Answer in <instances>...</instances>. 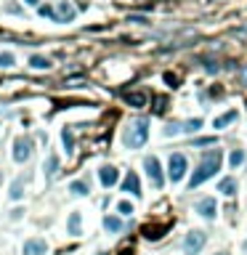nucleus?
Returning a JSON list of instances; mask_svg holds the SVG:
<instances>
[{
  "label": "nucleus",
  "instance_id": "obj_5",
  "mask_svg": "<svg viewBox=\"0 0 247 255\" xmlns=\"http://www.w3.org/2000/svg\"><path fill=\"white\" fill-rule=\"evenodd\" d=\"M144 168H146V175L152 178L154 186H157V189L165 186V175H162V165H160L157 157H152V154H149V157L144 160Z\"/></svg>",
  "mask_w": 247,
  "mask_h": 255
},
{
  "label": "nucleus",
  "instance_id": "obj_32",
  "mask_svg": "<svg viewBox=\"0 0 247 255\" xmlns=\"http://www.w3.org/2000/svg\"><path fill=\"white\" fill-rule=\"evenodd\" d=\"M96 255H109V253H96Z\"/></svg>",
  "mask_w": 247,
  "mask_h": 255
},
{
  "label": "nucleus",
  "instance_id": "obj_25",
  "mask_svg": "<svg viewBox=\"0 0 247 255\" xmlns=\"http://www.w3.org/2000/svg\"><path fill=\"white\" fill-rule=\"evenodd\" d=\"M56 170H59V157H56V154H51V157L45 160V173H48V175H53Z\"/></svg>",
  "mask_w": 247,
  "mask_h": 255
},
{
  "label": "nucleus",
  "instance_id": "obj_6",
  "mask_svg": "<svg viewBox=\"0 0 247 255\" xmlns=\"http://www.w3.org/2000/svg\"><path fill=\"white\" fill-rule=\"evenodd\" d=\"M186 170H189V160H186V154H181V152L170 154V181H181Z\"/></svg>",
  "mask_w": 247,
  "mask_h": 255
},
{
  "label": "nucleus",
  "instance_id": "obj_24",
  "mask_svg": "<svg viewBox=\"0 0 247 255\" xmlns=\"http://www.w3.org/2000/svg\"><path fill=\"white\" fill-rule=\"evenodd\" d=\"M69 189H72V194H80V197L88 194V183L85 181H72V186H69Z\"/></svg>",
  "mask_w": 247,
  "mask_h": 255
},
{
  "label": "nucleus",
  "instance_id": "obj_1",
  "mask_svg": "<svg viewBox=\"0 0 247 255\" xmlns=\"http://www.w3.org/2000/svg\"><path fill=\"white\" fill-rule=\"evenodd\" d=\"M221 160H223L221 149H210V152H207L205 157H202V162H199V168L194 170V175H191L189 186L197 189V186H202L207 178H213V175L221 170Z\"/></svg>",
  "mask_w": 247,
  "mask_h": 255
},
{
  "label": "nucleus",
  "instance_id": "obj_2",
  "mask_svg": "<svg viewBox=\"0 0 247 255\" xmlns=\"http://www.w3.org/2000/svg\"><path fill=\"white\" fill-rule=\"evenodd\" d=\"M146 138H149V120H136L133 125L125 130L122 144H125L128 149H141L146 144Z\"/></svg>",
  "mask_w": 247,
  "mask_h": 255
},
{
  "label": "nucleus",
  "instance_id": "obj_33",
  "mask_svg": "<svg viewBox=\"0 0 247 255\" xmlns=\"http://www.w3.org/2000/svg\"><path fill=\"white\" fill-rule=\"evenodd\" d=\"M0 183H3V173H0Z\"/></svg>",
  "mask_w": 247,
  "mask_h": 255
},
{
  "label": "nucleus",
  "instance_id": "obj_3",
  "mask_svg": "<svg viewBox=\"0 0 247 255\" xmlns=\"http://www.w3.org/2000/svg\"><path fill=\"white\" fill-rule=\"evenodd\" d=\"M207 242V237H205V231H199V229H191L186 237H183V255H199L202 253V247Z\"/></svg>",
  "mask_w": 247,
  "mask_h": 255
},
{
  "label": "nucleus",
  "instance_id": "obj_30",
  "mask_svg": "<svg viewBox=\"0 0 247 255\" xmlns=\"http://www.w3.org/2000/svg\"><path fill=\"white\" fill-rule=\"evenodd\" d=\"M27 5H40V0H24Z\"/></svg>",
  "mask_w": 247,
  "mask_h": 255
},
{
  "label": "nucleus",
  "instance_id": "obj_26",
  "mask_svg": "<svg viewBox=\"0 0 247 255\" xmlns=\"http://www.w3.org/2000/svg\"><path fill=\"white\" fill-rule=\"evenodd\" d=\"M117 213H120V215H130V213H133V205L122 199V202H117Z\"/></svg>",
  "mask_w": 247,
  "mask_h": 255
},
{
  "label": "nucleus",
  "instance_id": "obj_34",
  "mask_svg": "<svg viewBox=\"0 0 247 255\" xmlns=\"http://www.w3.org/2000/svg\"><path fill=\"white\" fill-rule=\"evenodd\" d=\"M245 250H247V242H245Z\"/></svg>",
  "mask_w": 247,
  "mask_h": 255
},
{
  "label": "nucleus",
  "instance_id": "obj_12",
  "mask_svg": "<svg viewBox=\"0 0 247 255\" xmlns=\"http://www.w3.org/2000/svg\"><path fill=\"white\" fill-rule=\"evenodd\" d=\"M197 213L202 215V218L213 221V218H215V199H213V197H205V199H199V202H197Z\"/></svg>",
  "mask_w": 247,
  "mask_h": 255
},
{
  "label": "nucleus",
  "instance_id": "obj_27",
  "mask_svg": "<svg viewBox=\"0 0 247 255\" xmlns=\"http://www.w3.org/2000/svg\"><path fill=\"white\" fill-rule=\"evenodd\" d=\"M205 64H207V72H213V75H215V72H218V64H215V61H213V59H207V61H205Z\"/></svg>",
  "mask_w": 247,
  "mask_h": 255
},
{
  "label": "nucleus",
  "instance_id": "obj_20",
  "mask_svg": "<svg viewBox=\"0 0 247 255\" xmlns=\"http://www.w3.org/2000/svg\"><path fill=\"white\" fill-rule=\"evenodd\" d=\"M29 67H32V69H43V72H45V69H51V61L45 56H32V59H29Z\"/></svg>",
  "mask_w": 247,
  "mask_h": 255
},
{
  "label": "nucleus",
  "instance_id": "obj_23",
  "mask_svg": "<svg viewBox=\"0 0 247 255\" xmlns=\"http://www.w3.org/2000/svg\"><path fill=\"white\" fill-rule=\"evenodd\" d=\"M13 64H16V56H13V53H8V51H0V67L8 69V67H13Z\"/></svg>",
  "mask_w": 247,
  "mask_h": 255
},
{
  "label": "nucleus",
  "instance_id": "obj_29",
  "mask_svg": "<svg viewBox=\"0 0 247 255\" xmlns=\"http://www.w3.org/2000/svg\"><path fill=\"white\" fill-rule=\"evenodd\" d=\"M128 21H130V24H144V16H128Z\"/></svg>",
  "mask_w": 247,
  "mask_h": 255
},
{
  "label": "nucleus",
  "instance_id": "obj_22",
  "mask_svg": "<svg viewBox=\"0 0 247 255\" xmlns=\"http://www.w3.org/2000/svg\"><path fill=\"white\" fill-rule=\"evenodd\" d=\"M181 128H183V133H197L199 128H202V120H186V122H181Z\"/></svg>",
  "mask_w": 247,
  "mask_h": 255
},
{
  "label": "nucleus",
  "instance_id": "obj_17",
  "mask_svg": "<svg viewBox=\"0 0 247 255\" xmlns=\"http://www.w3.org/2000/svg\"><path fill=\"white\" fill-rule=\"evenodd\" d=\"M218 191H221V194H226V197H234L237 194V181L234 178H223L218 183Z\"/></svg>",
  "mask_w": 247,
  "mask_h": 255
},
{
  "label": "nucleus",
  "instance_id": "obj_10",
  "mask_svg": "<svg viewBox=\"0 0 247 255\" xmlns=\"http://www.w3.org/2000/svg\"><path fill=\"white\" fill-rule=\"evenodd\" d=\"M120 191H128V194H133V197H141V183H138V175L133 173V170H128V175H125V181H122Z\"/></svg>",
  "mask_w": 247,
  "mask_h": 255
},
{
  "label": "nucleus",
  "instance_id": "obj_8",
  "mask_svg": "<svg viewBox=\"0 0 247 255\" xmlns=\"http://www.w3.org/2000/svg\"><path fill=\"white\" fill-rule=\"evenodd\" d=\"M48 253V242L43 237H32L24 242V255H45Z\"/></svg>",
  "mask_w": 247,
  "mask_h": 255
},
{
  "label": "nucleus",
  "instance_id": "obj_7",
  "mask_svg": "<svg viewBox=\"0 0 247 255\" xmlns=\"http://www.w3.org/2000/svg\"><path fill=\"white\" fill-rule=\"evenodd\" d=\"M75 16H77V8L69 0H61L56 8H53V21H61V24H64V21H72Z\"/></svg>",
  "mask_w": 247,
  "mask_h": 255
},
{
  "label": "nucleus",
  "instance_id": "obj_11",
  "mask_svg": "<svg viewBox=\"0 0 247 255\" xmlns=\"http://www.w3.org/2000/svg\"><path fill=\"white\" fill-rule=\"evenodd\" d=\"M98 178H101L104 186H114L117 178H120V170L112 168V165H104V168H98Z\"/></svg>",
  "mask_w": 247,
  "mask_h": 255
},
{
  "label": "nucleus",
  "instance_id": "obj_9",
  "mask_svg": "<svg viewBox=\"0 0 247 255\" xmlns=\"http://www.w3.org/2000/svg\"><path fill=\"white\" fill-rule=\"evenodd\" d=\"M120 98H122L128 106H136V109L146 106V93H144V90H122Z\"/></svg>",
  "mask_w": 247,
  "mask_h": 255
},
{
  "label": "nucleus",
  "instance_id": "obj_4",
  "mask_svg": "<svg viewBox=\"0 0 247 255\" xmlns=\"http://www.w3.org/2000/svg\"><path fill=\"white\" fill-rule=\"evenodd\" d=\"M29 154H32V138H29V136H19L16 141H13V149H11L13 162H27Z\"/></svg>",
  "mask_w": 247,
  "mask_h": 255
},
{
  "label": "nucleus",
  "instance_id": "obj_15",
  "mask_svg": "<svg viewBox=\"0 0 247 255\" xmlns=\"http://www.w3.org/2000/svg\"><path fill=\"white\" fill-rule=\"evenodd\" d=\"M80 229H82V218H80V213H72V215H69V221H67V231H69V237H77V234H80Z\"/></svg>",
  "mask_w": 247,
  "mask_h": 255
},
{
  "label": "nucleus",
  "instance_id": "obj_18",
  "mask_svg": "<svg viewBox=\"0 0 247 255\" xmlns=\"http://www.w3.org/2000/svg\"><path fill=\"white\" fill-rule=\"evenodd\" d=\"M8 194H11V199H21V197H24V178H16V181H13Z\"/></svg>",
  "mask_w": 247,
  "mask_h": 255
},
{
  "label": "nucleus",
  "instance_id": "obj_21",
  "mask_svg": "<svg viewBox=\"0 0 247 255\" xmlns=\"http://www.w3.org/2000/svg\"><path fill=\"white\" fill-rule=\"evenodd\" d=\"M242 162H245V149H234V152L229 154V165L231 168H239Z\"/></svg>",
  "mask_w": 247,
  "mask_h": 255
},
{
  "label": "nucleus",
  "instance_id": "obj_13",
  "mask_svg": "<svg viewBox=\"0 0 247 255\" xmlns=\"http://www.w3.org/2000/svg\"><path fill=\"white\" fill-rule=\"evenodd\" d=\"M165 231H167V226H162V223H146L141 229V234L146 239H160V237H165Z\"/></svg>",
  "mask_w": 247,
  "mask_h": 255
},
{
  "label": "nucleus",
  "instance_id": "obj_31",
  "mask_svg": "<svg viewBox=\"0 0 247 255\" xmlns=\"http://www.w3.org/2000/svg\"><path fill=\"white\" fill-rule=\"evenodd\" d=\"M120 255H133V250H130V247H128V250H122Z\"/></svg>",
  "mask_w": 247,
  "mask_h": 255
},
{
  "label": "nucleus",
  "instance_id": "obj_14",
  "mask_svg": "<svg viewBox=\"0 0 247 255\" xmlns=\"http://www.w3.org/2000/svg\"><path fill=\"white\" fill-rule=\"evenodd\" d=\"M104 229L109 231V234H120V231L125 229V223H122V218H117V215H106V218H104Z\"/></svg>",
  "mask_w": 247,
  "mask_h": 255
},
{
  "label": "nucleus",
  "instance_id": "obj_28",
  "mask_svg": "<svg viewBox=\"0 0 247 255\" xmlns=\"http://www.w3.org/2000/svg\"><path fill=\"white\" fill-rule=\"evenodd\" d=\"M40 13L43 16H53V5H40Z\"/></svg>",
  "mask_w": 247,
  "mask_h": 255
},
{
  "label": "nucleus",
  "instance_id": "obj_19",
  "mask_svg": "<svg viewBox=\"0 0 247 255\" xmlns=\"http://www.w3.org/2000/svg\"><path fill=\"white\" fill-rule=\"evenodd\" d=\"M61 138H64L67 154H75V136H72V128H64V130H61Z\"/></svg>",
  "mask_w": 247,
  "mask_h": 255
},
{
  "label": "nucleus",
  "instance_id": "obj_16",
  "mask_svg": "<svg viewBox=\"0 0 247 255\" xmlns=\"http://www.w3.org/2000/svg\"><path fill=\"white\" fill-rule=\"evenodd\" d=\"M234 120H237V112L231 109V112H226V114H221V117L213 122V128H215V130H223L226 125H231V122H234Z\"/></svg>",
  "mask_w": 247,
  "mask_h": 255
}]
</instances>
